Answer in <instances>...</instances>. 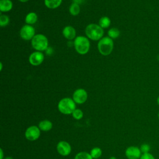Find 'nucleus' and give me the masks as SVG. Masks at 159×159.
Returning a JSON list of instances; mask_svg holds the SVG:
<instances>
[{"mask_svg":"<svg viewBox=\"0 0 159 159\" xmlns=\"http://www.w3.org/2000/svg\"><path fill=\"white\" fill-rule=\"evenodd\" d=\"M86 36L93 40H98L101 39L104 35L103 29L95 24H91L87 25L85 29Z\"/></svg>","mask_w":159,"mask_h":159,"instance_id":"1","label":"nucleus"},{"mask_svg":"<svg viewBox=\"0 0 159 159\" xmlns=\"http://www.w3.org/2000/svg\"><path fill=\"white\" fill-rule=\"evenodd\" d=\"M58 109L63 114H71L76 109L75 102L69 98H63L58 104Z\"/></svg>","mask_w":159,"mask_h":159,"instance_id":"2","label":"nucleus"},{"mask_svg":"<svg viewBox=\"0 0 159 159\" xmlns=\"http://www.w3.org/2000/svg\"><path fill=\"white\" fill-rule=\"evenodd\" d=\"M74 45L75 50L78 53L84 55L87 53L89 50L90 43L88 38L84 36H78L75 39Z\"/></svg>","mask_w":159,"mask_h":159,"instance_id":"3","label":"nucleus"},{"mask_svg":"<svg viewBox=\"0 0 159 159\" xmlns=\"http://www.w3.org/2000/svg\"><path fill=\"white\" fill-rule=\"evenodd\" d=\"M113 41L109 37H104L100 39L98 43V48L100 53L103 55H109L113 50Z\"/></svg>","mask_w":159,"mask_h":159,"instance_id":"4","label":"nucleus"},{"mask_svg":"<svg viewBox=\"0 0 159 159\" xmlns=\"http://www.w3.org/2000/svg\"><path fill=\"white\" fill-rule=\"evenodd\" d=\"M48 45L47 38L42 34H37L32 39V47L39 52L45 50L48 47Z\"/></svg>","mask_w":159,"mask_h":159,"instance_id":"5","label":"nucleus"},{"mask_svg":"<svg viewBox=\"0 0 159 159\" xmlns=\"http://www.w3.org/2000/svg\"><path fill=\"white\" fill-rule=\"evenodd\" d=\"M40 135V130L39 127L35 125H31L29 127L25 132V138L30 141H34L37 140Z\"/></svg>","mask_w":159,"mask_h":159,"instance_id":"6","label":"nucleus"},{"mask_svg":"<svg viewBox=\"0 0 159 159\" xmlns=\"http://www.w3.org/2000/svg\"><path fill=\"white\" fill-rule=\"evenodd\" d=\"M20 35L24 40H29L32 39L35 35V29L30 25H24L20 31Z\"/></svg>","mask_w":159,"mask_h":159,"instance_id":"7","label":"nucleus"},{"mask_svg":"<svg viewBox=\"0 0 159 159\" xmlns=\"http://www.w3.org/2000/svg\"><path fill=\"white\" fill-rule=\"evenodd\" d=\"M88 98L87 92L84 89H78L73 93V99L77 104H83Z\"/></svg>","mask_w":159,"mask_h":159,"instance_id":"8","label":"nucleus"},{"mask_svg":"<svg viewBox=\"0 0 159 159\" xmlns=\"http://www.w3.org/2000/svg\"><path fill=\"white\" fill-rule=\"evenodd\" d=\"M125 154L128 159H140L142 153L138 147L130 146L125 150Z\"/></svg>","mask_w":159,"mask_h":159,"instance_id":"9","label":"nucleus"},{"mask_svg":"<svg viewBox=\"0 0 159 159\" xmlns=\"http://www.w3.org/2000/svg\"><path fill=\"white\" fill-rule=\"evenodd\" d=\"M57 150L60 155L63 157H66L70 154L71 147L68 142L66 141H60L57 145Z\"/></svg>","mask_w":159,"mask_h":159,"instance_id":"10","label":"nucleus"},{"mask_svg":"<svg viewBox=\"0 0 159 159\" xmlns=\"http://www.w3.org/2000/svg\"><path fill=\"white\" fill-rule=\"evenodd\" d=\"M44 60V55L39 51L33 52L30 54L29 58L30 63L34 66H37L41 64Z\"/></svg>","mask_w":159,"mask_h":159,"instance_id":"11","label":"nucleus"},{"mask_svg":"<svg viewBox=\"0 0 159 159\" xmlns=\"http://www.w3.org/2000/svg\"><path fill=\"white\" fill-rule=\"evenodd\" d=\"M62 32H63V36L68 40H72L75 39L76 36V30L75 28H73L72 26H70V25L66 26L63 29Z\"/></svg>","mask_w":159,"mask_h":159,"instance_id":"12","label":"nucleus"},{"mask_svg":"<svg viewBox=\"0 0 159 159\" xmlns=\"http://www.w3.org/2000/svg\"><path fill=\"white\" fill-rule=\"evenodd\" d=\"M52 126H53V124L52 122L48 120H43L40 121L38 125L40 130L45 131V132L50 130L52 128Z\"/></svg>","mask_w":159,"mask_h":159,"instance_id":"13","label":"nucleus"},{"mask_svg":"<svg viewBox=\"0 0 159 159\" xmlns=\"http://www.w3.org/2000/svg\"><path fill=\"white\" fill-rule=\"evenodd\" d=\"M12 7V2L10 0L0 1V11L2 12H8Z\"/></svg>","mask_w":159,"mask_h":159,"instance_id":"14","label":"nucleus"},{"mask_svg":"<svg viewBox=\"0 0 159 159\" xmlns=\"http://www.w3.org/2000/svg\"><path fill=\"white\" fill-rule=\"evenodd\" d=\"M62 0H45V6L50 9H55L61 3Z\"/></svg>","mask_w":159,"mask_h":159,"instance_id":"15","label":"nucleus"},{"mask_svg":"<svg viewBox=\"0 0 159 159\" xmlns=\"http://www.w3.org/2000/svg\"><path fill=\"white\" fill-rule=\"evenodd\" d=\"M37 20V16L35 12H29L25 17V22L29 24H34Z\"/></svg>","mask_w":159,"mask_h":159,"instance_id":"16","label":"nucleus"},{"mask_svg":"<svg viewBox=\"0 0 159 159\" xmlns=\"http://www.w3.org/2000/svg\"><path fill=\"white\" fill-rule=\"evenodd\" d=\"M69 11H70V14L73 16L78 15L80 11V6L77 3H75V2L72 3L69 8Z\"/></svg>","mask_w":159,"mask_h":159,"instance_id":"17","label":"nucleus"},{"mask_svg":"<svg viewBox=\"0 0 159 159\" xmlns=\"http://www.w3.org/2000/svg\"><path fill=\"white\" fill-rule=\"evenodd\" d=\"M99 25L103 29V28H107L110 24H111V20L109 17L104 16L102 17L99 21Z\"/></svg>","mask_w":159,"mask_h":159,"instance_id":"18","label":"nucleus"},{"mask_svg":"<svg viewBox=\"0 0 159 159\" xmlns=\"http://www.w3.org/2000/svg\"><path fill=\"white\" fill-rule=\"evenodd\" d=\"M90 155L93 159H98L102 155V150L99 147H94L91 150Z\"/></svg>","mask_w":159,"mask_h":159,"instance_id":"19","label":"nucleus"},{"mask_svg":"<svg viewBox=\"0 0 159 159\" xmlns=\"http://www.w3.org/2000/svg\"><path fill=\"white\" fill-rule=\"evenodd\" d=\"M75 159H93V158L91 156L90 153L86 152H81L78 153L76 155Z\"/></svg>","mask_w":159,"mask_h":159,"instance_id":"20","label":"nucleus"},{"mask_svg":"<svg viewBox=\"0 0 159 159\" xmlns=\"http://www.w3.org/2000/svg\"><path fill=\"white\" fill-rule=\"evenodd\" d=\"M108 35L111 39H116L120 35V31L117 28H111L108 31Z\"/></svg>","mask_w":159,"mask_h":159,"instance_id":"21","label":"nucleus"},{"mask_svg":"<svg viewBox=\"0 0 159 159\" xmlns=\"http://www.w3.org/2000/svg\"><path fill=\"white\" fill-rule=\"evenodd\" d=\"M73 117L76 120H80L83 117V111L80 109H76L73 113L71 114Z\"/></svg>","mask_w":159,"mask_h":159,"instance_id":"22","label":"nucleus"},{"mask_svg":"<svg viewBox=\"0 0 159 159\" xmlns=\"http://www.w3.org/2000/svg\"><path fill=\"white\" fill-rule=\"evenodd\" d=\"M9 22V18L6 15H1L0 16V25L4 27L7 25Z\"/></svg>","mask_w":159,"mask_h":159,"instance_id":"23","label":"nucleus"},{"mask_svg":"<svg viewBox=\"0 0 159 159\" xmlns=\"http://www.w3.org/2000/svg\"><path fill=\"white\" fill-rule=\"evenodd\" d=\"M140 149L142 153H148L150 150V146L148 143H143L141 145Z\"/></svg>","mask_w":159,"mask_h":159,"instance_id":"24","label":"nucleus"},{"mask_svg":"<svg viewBox=\"0 0 159 159\" xmlns=\"http://www.w3.org/2000/svg\"><path fill=\"white\" fill-rule=\"evenodd\" d=\"M140 159H155V157L150 152L142 153Z\"/></svg>","mask_w":159,"mask_h":159,"instance_id":"25","label":"nucleus"},{"mask_svg":"<svg viewBox=\"0 0 159 159\" xmlns=\"http://www.w3.org/2000/svg\"><path fill=\"white\" fill-rule=\"evenodd\" d=\"M0 151H1V158H0V159H3V152H2V148H1Z\"/></svg>","mask_w":159,"mask_h":159,"instance_id":"26","label":"nucleus"},{"mask_svg":"<svg viewBox=\"0 0 159 159\" xmlns=\"http://www.w3.org/2000/svg\"><path fill=\"white\" fill-rule=\"evenodd\" d=\"M157 103L158 105L159 106V96H158V98H157Z\"/></svg>","mask_w":159,"mask_h":159,"instance_id":"27","label":"nucleus"},{"mask_svg":"<svg viewBox=\"0 0 159 159\" xmlns=\"http://www.w3.org/2000/svg\"><path fill=\"white\" fill-rule=\"evenodd\" d=\"M4 159H13V158L11 157H6V158H4Z\"/></svg>","mask_w":159,"mask_h":159,"instance_id":"28","label":"nucleus"},{"mask_svg":"<svg viewBox=\"0 0 159 159\" xmlns=\"http://www.w3.org/2000/svg\"><path fill=\"white\" fill-rule=\"evenodd\" d=\"M19 1H20V2H25L28 1L29 0H19Z\"/></svg>","mask_w":159,"mask_h":159,"instance_id":"29","label":"nucleus"},{"mask_svg":"<svg viewBox=\"0 0 159 159\" xmlns=\"http://www.w3.org/2000/svg\"><path fill=\"white\" fill-rule=\"evenodd\" d=\"M109 159H117L115 157H111L110 158H109Z\"/></svg>","mask_w":159,"mask_h":159,"instance_id":"30","label":"nucleus"},{"mask_svg":"<svg viewBox=\"0 0 159 159\" xmlns=\"http://www.w3.org/2000/svg\"><path fill=\"white\" fill-rule=\"evenodd\" d=\"M1 68H0V70H2V63L1 62Z\"/></svg>","mask_w":159,"mask_h":159,"instance_id":"31","label":"nucleus"},{"mask_svg":"<svg viewBox=\"0 0 159 159\" xmlns=\"http://www.w3.org/2000/svg\"><path fill=\"white\" fill-rule=\"evenodd\" d=\"M158 119H159V111L158 112Z\"/></svg>","mask_w":159,"mask_h":159,"instance_id":"32","label":"nucleus"}]
</instances>
